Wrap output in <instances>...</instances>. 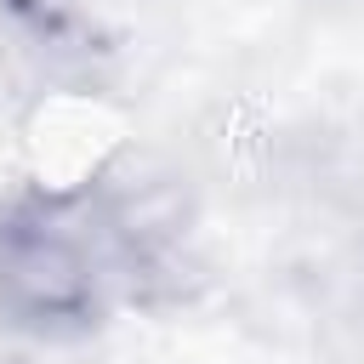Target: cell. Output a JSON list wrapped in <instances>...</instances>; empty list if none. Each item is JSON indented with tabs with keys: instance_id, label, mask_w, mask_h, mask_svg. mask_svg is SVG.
Masks as SVG:
<instances>
[{
	"instance_id": "6da1fadb",
	"label": "cell",
	"mask_w": 364,
	"mask_h": 364,
	"mask_svg": "<svg viewBox=\"0 0 364 364\" xmlns=\"http://www.w3.org/2000/svg\"><path fill=\"white\" fill-rule=\"evenodd\" d=\"M136 228L102 182L28 188L0 210V318L63 341L136 290Z\"/></svg>"
}]
</instances>
